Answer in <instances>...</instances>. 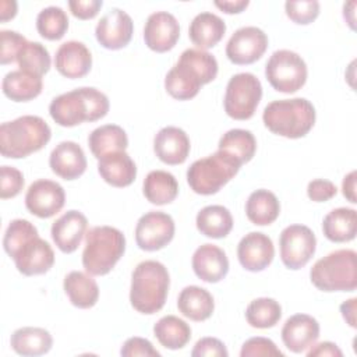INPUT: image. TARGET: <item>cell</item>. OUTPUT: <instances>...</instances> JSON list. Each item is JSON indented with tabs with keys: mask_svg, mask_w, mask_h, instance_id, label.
<instances>
[{
	"mask_svg": "<svg viewBox=\"0 0 357 357\" xmlns=\"http://www.w3.org/2000/svg\"><path fill=\"white\" fill-rule=\"evenodd\" d=\"M268 49V36L258 26H241L227 40L226 56L238 66L252 64Z\"/></svg>",
	"mask_w": 357,
	"mask_h": 357,
	"instance_id": "obj_13",
	"label": "cell"
},
{
	"mask_svg": "<svg viewBox=\"0 0 357 357\" xmlns=\"http://www.w3.org/2000/svg\"><path fill=\"white\" fill-rule=\"evenodd\" d=\"M218 149L234 156L241 163H247L255 155L257 139L248 130L233 128L220 137Z\"/></svg>",
	"mask_w": 357,
	"mask_h": 357,
	"instance_id": "obj_37",
	"label": "cell"
},
{
	"mask_svg": "<svg viewBox=\"0 0 357 357\" xmlns=\"http://www.w3.org/2000/svg\"><path fill=\"white\" fill-rule=\"evenodd\" d=\"M174 230V220L169 213L162 211L146 212L135 226L137 245L144 251H158L173 240Z\"/></svg>",
	"mask_w": 357,
	"mask_h": 357,
	"instance_id": "obj_12",
	"label": "cell"
},
{
	"mask_svg": "<svg viewBox=\"0 0 357 357\" xmlns=\"http://www.w3.org/2000/svg\"><path fill=\"white\" fill-rule=\"evenodd\" d=\"M192 357H227L229 351L225 343L216 337H202L199 339L192 351Z\"/></svg>",
	"mask_w": 357,
	"mask_h": 357,
	"instance_id": "obj_47",
	"label": "cell"
},
{
	"mask_svg": "<svg viewBox=\"0 0 357 357\" xmlns=\"http://www.w3.org/2000/svg\"><path fill=\"white\" fill-rule=\"evenodd\" d=\"M17 14V3L10 0H3L0 3V20L1 22H6L11 18H14Z\"/></svg>",
	"mask_w": 357,
	"mask_h": 357,
	"instance_id": "obj_54",
	"label": "cell"
},
{
	"mask_svg": "<svg viewBox=\"0 0 357 357\" xmlns=\"http://www.w3.org/2000/svg\"><path fill=\"white\" fill-rule=\"evenodd\" d=\"M218 75V60L206 50L185 49L178 61L165 77L167 93L177 100H188L198 95L202 85Z\"/></svg>",
	"mask_w": 357,
	"mask_h": 357,
	"instance_id": "obj_1",
	"label": "cell"
},
{
	"mask_svg": "<svg viewBox=\"0 0 357 357\" xmlns=\"http://www.w3.org/2000/svg\"><path fill=\"white\" fill-rule=\"evenodd\" d=\"M153 335L163 347L178 350L190 342L191 328L181 318L176 315H166L153 325Z\"/></svg>",
	"mask_w": 357,
	"mask_h": 357,
	"instance_id": "obj_36",
	"label": "cell"
},
{
	"mask_svg": "<svg viewBox=\"0 0 357 357\" xmlns=\"http://www.w3.org/2000/svg\"><path fill=\"white\" fill-rule=\"evenodd\" d=\"M36 29L47 40L61 39L68 29L67 13L57 6L45 7L36 17Z\"/></svg>",
	"mask_w": 357,
	"mask_h": 357,
	"instance_id": "obj_39",
	"label": "cell"
},
{
	"mask_svg": "<svg viewBox=\"0 0 357 357\" xmlns=\"http://www.w3.org/2000/svg\"><path fill=\"white\" fill-rule=\"evenodd\" d=\"M337 192L336 185L329 181V180H324V178H317L308 183L307 185V195L310 199L315 201V202H325L329 201L331 198H333Z\"/></svg>",
	"mask_w": 357,
	"mask_h": 357,
	"instance_id": "obj_48",
	"label": "cell"
},
{
	"mask_svg": "<svg viewBox=\"0 0 357 357\" xmlns=\"http://www.w3.org/2000/svg\"><path fill=\"white\" fill-rule=\"evenodd\" d=\"M180 38V25L177 18L167 11L152 13L144 26L145 45L158 53L172 50Z\"/></svg>",
	"mask_w": 357,
	"mask_h": 357,
	"instance_id": "obj_16",
	"label": "cell"
},
{
	"mask_svg": "<svg viewBox=\"0 0 357 357\" xmlns=\"http://www.w3.org/2000/svg\"><path fill=\"white\" fill-rule=\"evenodd\" d=\"M354 7H356V1H349V3L343 4V17L351 29L356 28L354 26Z\"/></svg>",
	"mask_w": 357,
	"mask_h": 357,
	"instance_id": "obj_55",
	"label": "cell"
},
{
	"mask_svg": "<svg viewBox=\"0 0 357 357\" xmlns=\"http://www.w3.org/2000/svg\"><path fill=\"white\" fill-rule=\"evenodd\" d=\"M142 191L151 204L166 205L176 199L178 183L176 177L166 170H152L144 180Z\"/></svg>",
	"mask_w": 357,
	"mask_h": 357,
	"instance_id": "obj_34",
	"label": "cell"
},
{
	"mask_svg": "<svg viewBox=\"0 0 357 357\" xmlns=\"http://www.w3.org/2000/svg\"><path fill=\"white\" fill-rule=\"evenodd\" d=\"M241 165L234 156L218 149L215 153L195 160L188 167V185L201 195L216 194L238 173Z\"/></svg>",
	"mask_w": 357,
	"mask_h": 357,
	"instance_id": "obj_8",
	"label": "cell"
},
{
	"mask_svg": "<svg viewBox=\"0 0 357 357\" xmlns=\"http://www.w3.org/2000/svg\"><path fill=\"white\" fill-rule=\"evenodd\" d=\"M279 213V199L269 190L259 188L252 191L245 202V215L248 220L257 226H266L273 223Z\"/></svg>",
	"mask_w": 357,
	"mask_h": 357,
	"instance_id": "obj_32",
	"label": "cell"
},
{
	"mask_svg": "<svg viewBox=\"0 0 357 357\" xmlns=\"http://www.w3.org/2000/svg\"><path fill=\"white\" fill-rule=\"evenodd\" d=\"M88 145L92 155L96 159L102 156L117 152L126 151L128 146V137L126 131L117 124H105L95 128L88 137Z\"/></svg>",
	"mask_w": 357,
	"mask_h": 357,
	"instance_id": "obj_33",
	"label": "cell"
},
{
	"mask_svg": "<svg viewBox=\"0 0 357 357\" xmlns=\"http://www.w3.org/2000/svg\"><path fill=\"white\" fill-rule=\"evenodd\" d=\"M262 98L261 81L251 73L234 74L225 92V112L234 120H248L254 116Z\"/></svg>",
	"mask_w": 357,
	"mask_h": 357,
	"instance_id": "obj_10",
	"label": "cell"
},
{
	"mask_svg": "<svg viewBox=\"0 0 357 357\" xmlns=\"http://www.w3.org/2000/svg\"><path fill=\"white\" fill-rule=\"evenodd\" d=\"M280 259L289 269H300L308 264L317 250L314 231L305 225H290L279 237Z\"/></svg>",
	"mask_w": 357,
	"mask_h": 357,
	"instance_id": "obj_11",
	"label": "cell"
},
{
	"mask_svg": "<svg viewBox=\"0 0 357 357\" xmlns=\"http://www.w3.org/2000/svg\"><path fill=\"white\" fill-rule=\"evenodd\" d=\"M282 342L293 353H303L319 337V324L308 314H296L282 328Z\"/></svg>",
	"mask_w": 357,
	"mask_h": 357,
	"instance_id": "obj_20",
	"label": "cell"
},
{
	"mask_svg": "<svg viewBox=\"0 0 357 357\" xmlns=\"http://www.w3.org/2000/svg\"><path fill=\"white\" fill-rule=\"evenodd\" d=\"M357 254L336 250L318 259L311 271V283L321 291H353L357 287Z\"/></svg>",
	"mask_w": 357,
	"mask_h": 357,
	"instance_id": "obj_7",
	"label": "cell"
},
{
	"mask_svg": "<svg viewBox=\"0 0 357 357\" xmlns=\"http://www.w3.org/2000/svg\"><path fill=\"white\" fill-rule=\"evenodd\" d=\"M88 219L86 216L75 209L64 212L52 225V238L57 248L64 254L74 252L86 233Z\"/></svg>",
	"mask_w": 357,
	"mask_h": 357,
	"instance_id": "obj_19",
	"label": "cell"
},
{
	"mask_svg": "<svg viewBox=\"0 0 357 357\" xmlns=\"http://www.w3.org/2000/svg\"><path fill=\"white\" fill-rule=\"evenodd\" d=\"M50 138L52 130L42 117L21 116L0 126V152L4 158H25L40 151Z\"/></svg>",
	"mask_w": 357,
	"mask_h": 357,
	"instance_id": "obj_4",
	"label": "cell"
},
{
	"mask_svg": "<svg viewBox=\"0 0 357 357\" xmlns=\"http://www.w3.org/2000/svg\"><path fill=\"white\" fill-rule=\"evenodd\" d=\"M324 236L332 243L351 241L357 233V212L353 208L332 209L322 220Z\"/></svg>",
	"mask_w": 357,
	"mask_h": 357,
	"instance_id": "obj_31",
	"label": "cell"
},
{
	"mask_svg": "<svg viewBox=\"0 0 357 357\" xmlns=\"http://www.w3.org/2000/svg\"><path fill=\"white\" fill-rule=\"evenodd\" d=\"M275 247L269 236L261 231L245 234L237 245V258L241 266L250 272H261L271 265Z\"/></svg>",
	"mask_w": 357,
	"mask_h": 357,
	"instance_id": "obj_18",
	"label": "cell"
},
{
	"mask_svg": "<svg viewBox=\"0 0 357 357\" xmlns=\"http://www.w3.org/2000/svg\"><path fill=\"white\" fill-rule=\"evenodd\" d=\"M282 317V307L275 298L259 297L252 300L245 310V319L252 328L268 329L275 326Z\"/></svg>",
	"mask_w": 357,
	"mask_h": 357,
	"instance_id": "obj_38",
	"label": "cell"
},
{
	"mask_svg": "<svg viewBox=\"0 0 357 357\" xmlns=\"http://www.w3.org/2000/svg\"><path fill=\"white\" fill-rule=\"evenodd\" d=\"M315 107L305 98L279 99L266 105L262 113L265 127L276 135L301 138L315 124Z\"/></svg>",
	"mask_w": 357,
	"mask_h": 357,
	"instance_id": "obj_5",
	"label": "cell"
},
{
	"mask_svg": "<svg viewBox=\"0 0 357 357\" xmlns=\"http://www.w3.org/2000/svg\"><path fill=\"white\" fill-rule=\"evenodd\" d=\"M120 354L123 357H159L160 353L153 347V344L144 337H130L124 342V344L120 349Z\"/></svg>",
	"mask_w": 357,
	"mask_h": 357,
	"instance_id": "obj_46",
	"label": "cell"
},
{
	"mask_svg": "<svg viewBox=\"0 0 357 357\" xmlns=\"http://www.w3.org/2000/svg\"><path fill=\"white\" fill-rule=\"evenodd\" d=\"M11 349L20 356H42L53 346V337L49 331L36 326H24L13 332L10 337Z\"/></svg>",
	"mask_w": 357,
	"mask_h": 357,
	"instance_id": "obj_30",
	"label": "cell"
},
{
	"mask_svg": "<svg viewBox=\"0 0 357 357\" xmlns=\"http://www.w3.org/2000/svg\"><path fill=\"white\" fill-rule=\"evenodd\" d=\"M36 236L39 234L33 223H31L26 219H14L10 222L4 233V238H3L4 251L10 257H13L24 243H26L29 238Z\"/></svg>",
	"mask_w": 357,
	"mask_h": 357,
	"instance_id": "obj_41",
	"label": "cell"
},
{
	"mask_svg": "<svg viewBox=\"0 0 357 357\" xmlns=\"http://www.w3.org/2000/svg\"><path fill=\"white\" fill-rule=\"evenodd\" d=\"M63 289L70 303L77 308H91L98 303L99 286L89 273L71 271L63 280Z\"/></svg>",
	"mask_w": 357,
	"mask_h": 357,
	"instance_id": "obj_27",
	"label": "cell"
},
{
	"mask_svg": "<svg viewBox=\"0 0 357 357\" xmlns=\"http://www.w3.org/2000/svg\"><path fill=\"white\" fill-rule=\"evenodd\" d=\"M342 192L347 201L351 204L357 202L356 197V170H351L349 174L344 176L342 183Z\"/></svg>",
	"mask_w": 357,
	"mask_h": 357,
	"instance_id": "obj_52",
	"label": "cell"
},
{
	"mask_svg": "<svg viewBox=\"0 0 357 357\" xmlns=\"http://www.w3.org/2000/svg\"><path fill=\"white\" fill-rule=\"evenodd\" d=\"M109 107V99L103 92L92 86H82L56 96L49 105V113L59 126L74 127L105 117Z\"/></svg>",
	"mask_w": 357,
	"mask_h": 357,
	"instance_id": "obj_2",
	"label": "cell"
},
{
	"mask_svg": "<svg viewBox=\"0 0 357 357\" xmlns=\"http://www.w3.org/2000/svg\"><path fill=\"white\" fill-rule=\"evenodd\" d=\"M170 287L167 268L155 259L139 262L131 273L130 303L141 314L152 315L166 303Z\"/></svg>",
	"mask_w": 357,
	"mask_h": 357,
	"instance_id": "obj_3",
	"label": "cell"
},
{
	"mask_svg": "<svg viewBox=\"0 0 357 357\" xmlns=\"http://www.w3.org/2000/svg\"><path fill=\"white\" fill-rule=\"evenodd\" d=\"M178 311L188 319L201 322L208 319L215 310V301L212 294L199 286L184 287L177 298Z\"/></svg>",
	"mask_w": 357,
	"mask_h": 357,
	"instance_id": "obj_28",
	"label": "cell"
},
{
	"mask_svg": "<svg viewBox=\"0 0 357 357\" xmlns=\"http://www.w3.org/2000/svg\"><path fill=\"white\" fill-rule=\"evenodd\" d=\"M317 356H319V357H322V356L324 357L325 356H328V357H342L343 353L337 347V344H335L332 342H321L318 344L314 343L311 346V349L307 351V357H317Z\"/></svg>",
	"mask_w": 357,
	"mask_h": 357,
	"instance_id": "obj_50",
	"label": "cell"
},
{
	"mask_svg": "<svg viewBox=\"0 0 357 357\" xmlns=\"http://www.w3.org/2000/svg\"><path fill=\"white\" fill-rule=\"evenodd\" d=\"M213 4L226 14H238L250 4L248 0H215Z\"/></svg>",
	"mask_w": 357,
	"mask_h": 357,
	"instance_id": "obj_51",
	"label": "cell"
},
{
	"mask_svg": "<svg viewBox=\"0 0 357 357\" xmlns=\"http://www.w3.org/2000/svg\"><path fill=\"white\" fill-rule=\"evenodd\" d=\"M191 149L190 138L184 130L167 126L158 131L153 138L155 155L166 165H181Z\"/></svg>",
	"mask_w": 357,
	"mask_h": 357,
	"instance_id": "obj_22",
	"label": "cell"
},
{
	"mask_svg": "<svg viewBox=\"0 0 357 357\" xmlns=\"http://www.w3.org/2000/svg\"><path fill=\"white\" fill-rule=\"evenodd\" d=\"M194 273L204 282L218 283L229 272V259L226 252L215 244L199 245L191 259Z\"/></svg>",
	"mask_w": 357,
	"mask_h": 357,
	"instance_id": "obj_23",
	"label": "cell"
},
{
	"mask_svg": "<svg viewBox=\"0 0 357 357\" xmlns=\"http://www.w3.org/2000/svg\"><path fill=\"white\" fill-rule=\"evenodd\" d=\"M42 88V77L20 68L7 73L1 82L3 93L14 102L32 100L40 95Z\"/></svg>",
	"mask_w": 357,
	"mask_h": 357,
	"instance_id": "obj_29",
	"label": "cell"
},
{
	"mask_svg": "<svg viewBox=\"0 0 357 357\" xmlns=\"http://www.w3.org/2000/svg\"><path fill=\"white\" fill-rule=\"evenodd\" d=\"M54 66L66 78H82L92 67V54L82 42L67 40L59 46L54 56Z\"/></svg>",
	"mask_w": 357,
	"mask_h": 357,
	"instance_id": "obj_21",
	"label": "cell"
},
{
	"mask_svg": "<svg viewBox=\"0 0 357 357\" xmlns=\"http://www.w3.org/2000/svg\"><path fill=\"white\" fill-rule=\"evenodd\" d=\"M0 42H1V52H0V63L8 64L17 60V56L21 47L28 42L26 38L15 31L3 29L0 32Z\"/></svg>",
	"mask_w": 357,
	"mask_h": 357,
	"instance_id": "obj_44",
	"label": "cell"
},
{
	"mask_svg": "<svg viewBox=\"0 0 357 357\" xmlns=\"http://www.w3.org/2000/svg\"><path fill=\"white\" fill-rule=\"evenodd\" d=\"M20 70L32 73L35 75L42 77L50 68V54L47 49L40 42H26L18 56L17 60Z\"/></svg>",
	"mask_w": 357,
	"mask_h": 357,
	"instance_id": "obj_40",
	"label": "cell"
},
{
	"mask_svg": "<svg viewBox=\"0 0 357 357\" xmlns=\"http://www.w3.org/2000/svg\"><path fill=\"white\" fill-rule=\"evenodd\" d=\"M356 305H357V298L353 297L350 300H346L340 304V312L344 321L351 326L356 328Z\"/></svg>",
	"mask_w": 357,
	"mask_h": 357,
	"instance_id": "obj_53",
	"label": "cell"
},
{
	"mask_svg": "<svg viewBox=\"0 0 357 357\" xmlns=\"http://www.w3.org/2000/svg\"><path fill=\"white\" fill-rule=\"evenodd\" d=\"M11 258L18 272L25 276L43 275L54 264V252L50 244L39 236L24 243Z\"/></svg>",
	"mask_w": 357,
	"mask_h": 357,
	"instance_id": "obj_17",
	"label": "cell"
},
{
	"mask_svg": "<svg viewBox=\"0 0 357 357\" xmlns=\"http://www.w3.org/2000/svg\"><path fill=\"white\" fill-rule=\"evenodd\" d=\"M241 357H283V353L276 347L275 342L262 337L255 336L245 340L240 350Z\"/></svg>",
	"mask_w": 357,
	"mask_h": 357,
	"instance_id": "obj_43",
	"label": "cell"
},
{
	"mask_svg": "<svg viewBox=\"0 0 357 357\" xmlns=\"http://www.w3.org/2000/svg\"><path fill=\"white\" fill-rule=\"evenodd\" d=\"M197 229L211 238H223L233 229V216L223 205H208L197 213Z\"/></svg>",
	"mask_w": 357,
	"mask_h": 357,
	"instance_id": "obj_35",
	"label": "cell"
},
{
	"mask_svg": "<svg viewBox=\"0 0 357 357\" xmlns=\"http://www.w3.org/2000/svg\"><path fill=\"white\" fill-rule=\"evenodd\" d=\"M49 166L56 176L64 180H75L86 170L84 149L74 141H63L50 152Z\"/></svg>",
	"mask_w": 357,
	"mask_h": 357,
	"instance_id": "obj_24",
	"label": "cell"
},
{
	"mask_svg": "<svg viewBox=\"0 0 357 357\" xmlns=\"http://www.w3.org/2000/svg\"><path fill=\"white\" fill-rule=\"evenodd\" d=\"M126 251L124 234L112 226H95L85 233L82 266L92 276L107 275Z\"/></svg>",
	"mask_w": 357,
	"mask_h": 357,
	"instance_id": "obj_6",
	"label": "cell"
},
{
	"mask_svg": "<svg viewBox=\"0 0 357 357\" xmlns=\"http://www.w3.org/2000/svg\"><path fill=\"white\" fill-rule=\"evenodd\" d=\"M98 172L113 187H127L137 177V166L126 151L112 152L98 159Z\"/></svg>",
	"mask_w": 357,
	"mask_h": 357,
	"instance_id": "obj_25",
	"label": "cell"
},
{
	"mask_svg": "<svg viewBox=\"0 0 357 357\" xmlns=\"http://www.w3.org/2000/svg\"><path fill=\"white\" fill-rule=\"evenodd\" d=\"M102 6H103L102 0H70L68 1L71 14L79 20H91L96 17Z\"/></svg>",
	"mask_w": 357,
	"mask_h": 357,
	"instance_id": "obj_49",
	"label": "cell"
},
{
	"mask_svg": "<svg viewBox=\"0 0 357 357\" xmlns=\"http://www.w3.org/2000/svg\"><path fill=\"white\" fill-rule=\"evenodd\" d=\"M307 64L303 57L287 49L272 53L265 66V77L278 92L293 93L301 89L307 81Z\"/></svg>",
	"mask_w": 357,
	"mask_h": 357,
	"instance_id": "obj_9",
	"label": "cell"
},
{
	"mask_svg": "<svg viewBox=\"0 0 357 357\" xmlns=\"http://www.w3.org/2000/svg\"><path fill=\"white\" fill-rule=\"evenodd\" d=\"M66 202L64 188L47 178H40L33 181L25 194V206L26 209L40 218L47 219L60 212Z\"/></svg>",
	"mask_w": 357,
	"mask_h": 357,
	"instance_id": "obj_14",
	"label": "cell"
},
{
	"mask_svg": "<svg viewBox=\"0 0 357 357\" xmlns=\"http://www.w3.org/2000/svg\"><path fill=\"white\" fill-rule=\"evenodd\" d=\"M134 32L131 17L121 8H110L96 24L95 36L100 46L109 50L126 47Z\"/></svg>",
	"mask_w": 357,
	"mask_h": 357,
	"instance_id": "obj_15",
	"label": "cell"
},
{
	"mask_svg": "<svg viewBox=\"0 0 357 357\" xmlns=\"http://www.w3.org/2000/svg\"><path fill=\"white\" fill-rule=\"evenodd\" d=\"M226 32L225 21L209 11L197 14L190 22L188 36L191 42L201 50L216 46Z\"/></svg>",
	"mask_w": 357,
	"mask_h": 357,
	"instance_id": "obj_26",
	"label": "cell"
},
{
	"mask_svg": "<svg viewBox=\"0 0 357 357\" xmlns=\"http://www.w3.org/2000/svg\"><path fill=\"white\" fill-rule=\"evenodd\" d=\"M286 15L296 24L307 25L311 24L319 15V3L317 0H301V1H286Z\"/></svg>",
	"mask_w": 357,
	"mask_h": 357,
	"instance_id": "obj_42",
	"label": "cell"
},
{
	"mask_svg": "<svg viewBox=\"0 0 357 357\" xmlns=\"http://www.w3.org/2000/svg\"><path fill=\"white\" fill-rule=\"evenodd\" d=\"M0 197L1 199L17 197L24 188V174L13 166H1L0 169Z\"/></svg>",
	"mask_w": 357,
	"mask_h": 357,
	"instance_id": "obj_45",
	"label": "cell"
}]
</instances>
